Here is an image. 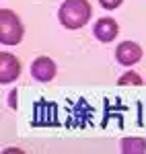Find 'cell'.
Listing matches in <instances>:
<instances>
[{
  "label": "cell",
  "instance_id": "obj_3",
  "mask_svg": "<svg viewBox=\"0 0 146 154\" xmlns=\"http://www.w3.org/2000/svg\"><path fill=\"white\" fill-rule=\"evenodd\" d=\"M21 74V64L19 60L14 58L12 54L8 51H2L0 54V82L6 84V82H12L17 80Z\"/></svg>",
  "mask_w": 146,
  "mask_h": 154
},
{
  "label": "cell",
  "instance_id": "obj_10",
  "mask_svg": "<svg viewBox=\"0 0 146 154\" xmlns=\"http://www.w3.org/2000/svg\"><path fill=\"white\" fill-rule=\"evenodd\" d=\"M14 97H17V93L12 91V93H11V107H17V103H14Z\"/></svg>",
  "mask_w": 146,
  "mask_h": 154
},
{
  "label": "cell",
  "instance_id": "obj_8",
  "mask_svg": "<svg viewBox=\"0 0 146 154\" xmlns=\"http://www.w3.org/2000/svg\"><path fill=\"white\" fill-rule=\"evenodd\" d=\"M117 82L122 84V86H126V84H142V78H140V74H136V72H126V74H122L120 76V80Z\"/></svg>",
  "mask_w": 146,
  "mask_h": 154
},
{
  "label": "cell",
  "instance_id": "obj_9",
  "mask_svg": "<svg viewBox=\"0 0 146 154\" xmlns=\"http://www.w3.org/2000/svg\"><path fill=\"white\" fill-rule=\"evenodd\" d=\"M122 2H123V0H99V4H101L105 11H113V8H117Z\"/></svg>",
  "mask_w": 146,
  "mask_h": 154
},
{
  "label": "cell",
  "instance_id": "obj_5",
  "mask_svg": "<svg viewBox=\"0 0 146 154\" xmlns=\"http://www.w3.org/2000/svg\"><path fill=\"white\" fill-rule=\"evenodd\" d=\"M31 76L35 80H39V82H49L56 76V64H54V60L45 58V56L33 60V64H31Z\"/></svg>",
  "mask_w": 146,
  "mask_h": 154
},
{
  "label": "cell",
  "instance_id": "obj_7",
  "mask_svg": "<svg viewBox=\"0 0 146 154\" xmlns=\"http://www.w3.org/2000/svg\"><path fill=\"white\" fill-rule=\"evenodd\" d=\"M122 150L126 154H132V152H146V142L140 140V138H126L122 142Z\"/></svg>",
  "mask_w": 146,
  "mask_h": 154
},
{
  "label": "cell",
  "instance_id": "obj_2",
  "mask_svg": "<svg viewBox=\"0 0 146 154\" xmlns=\"http://www.w3.org/2000/svg\"><path fill=\"white\" fill-rule=\"evenodd\" d=\"M25 35L23 23L19 21V17L8 8L0 11V41L2 45H17Z\"/></svg>",
  "mask_w": 146,
  "mask_h": 154
},
{
  "label": "cell",
  "instance_id": "obj_6",
  "mask_svg": "<svg viewBox=\"0 0 146 154\" xmlns=\"http://www.w3.org/2000/svg\"><path fill=\"white\" fill-rule=\"evenodd\" d=\"M93 33H95V37H97L99 41H103V43H111V41L117 37V33H120V27H117V23H115L113 19L103 17V19H99L97 23H95Z\"/></svg>",
  "mask_w": 146,
  "mask_h": 154
},
{
  "label": "cell",
  "instance_id": "obj_1",
  "mask_svg": "<svg viewBox=\"0 0 146 154\" xmlns=\"http://www.w3.org/2000/svg\"><path fill=\"white\" fill-rule=\"evenodd\" d=\"M58 17L66 29H80L91 21L93 8H91L89 0H64Z\"/></svg>",
  "mask_w": 146,
  "mask_h": 154
},
{
  "label": "cell",
  "instance_id": "obj_4",
  "mask_svg": "<svg viewBox=\"0 0 146 154\" xmlns=\"http://www.w3.org/2000/svg\"><path fill=\"white\" fill-rule=\"evenodd\" d=\"M115 58L122 66H132L142 58V48L134 41H122L115 48Z\"/></svg>",
  "mask_w": 146,
  "mask_h": 154
}]
</instances>
